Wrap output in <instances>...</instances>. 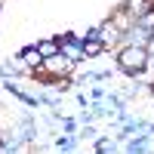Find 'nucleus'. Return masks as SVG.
Instances as JSON below:
<instances>
[{"instance_id": "6", "label": "nucleus", "mask_w": 154, "mask_h": 154, "mask_svg": "<svg viewBox=\"0 0 154 154\" xmlns=\"http://www.w3.org/2000/svg\"><path fill=\"white\" fill-rule=\"evenodd\" d=\"M49 68H53V71H68V62L59 59V56H53V59H49Z\"/></svg>"}, {"instance_id": "5", "label": "nucleus", "mask_w": 154, "mask_h": 154, "mask_svg": "<svg viewBox=\"0 0 154 154\" xmlns=\"http://www.w3.org/2000/svg\"><path fill=\"white\" fill-rule=\"evenodd\" d=\"M83 53H86V56H96V53H99V40H96V37H89V40L83 43Z\"/></svg>"}, {"instance_id": "7", "label": "nucleus", "mask_w": 154, "mask_h": 154, "mask_svg": "<svg viewBox=\"0 0 154 154\" xmlns=\"http://www.w3.org/2000/svg\"><path fill=\"white\" fill-rule=\"evenodd\" d=\"M117 40V31H114V25H108V31H105V43H114Z\"/></svg>"}, {"instance_id": "1", "label": "nucleus", "mask_w": 154, "mask_h": 154, "mask_svg": "<svg viewBox=\"0 0 154 154\" xmlns=\"http://www.w3.org/2000/svg\"><path fill=\"white\" fill-rule=\"evenodd\" d=\"M145 62H148V49H142V46H130V49H123L120 53V65L126 68V71H142L145 68Z\"/></svg>"}, {"instance_id": "2", "label": "nucleus", "mask_w": 154, "mask_h": 154, "mask_svg": "<svg viewBox=\"0 0 154 154\" xmlns=\"http://www.w3.org/2000/svg\"><path fill=\"white\" fill-rule=\"evenodd\" d=\"M37 53H40L43 59H53V56L62 53V43L59 40H43V43H37Z\"/></svg>"}, {"instance_id": "3", "label": "nucleus", "mask_w": 154, "mask_h": 154, "mask_svg": "<svg viewBox=\"0 0 154 154\" xmlns=\"http://www.w3.org/2000/svg\"><path fill=\"white\" fill-rule=\"evenodd\" d=\"M139 28H142V31H148V34H154V12L142 16V22H139Z\"/></svg>"}, {"instance_id": "4", "label": "nucleus", "mask_w": 154, "mask_h": 154, "mask_svg": "<svg viewBox=\"0 0 154 154\" xmlns=\"http://www.w3.org/2000/svg\"><path fill=\"white\" fill-rule=\"evenodd\" d=\"M40 53H37V49H28V53H25V65H40Z\"/></svg>"}]
</instances>
